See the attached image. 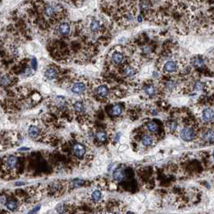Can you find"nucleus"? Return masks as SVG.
<instances>
[{
  "label": "nucleus",
  "mask_w": 214,
  "mask_h": 214,
  "mask_svg": "<svg viewBox=\"0 0 214 214\" xmlns=\"http://www.w3.org/2000/svg\"><path fill=\"white\" fill-rule=\"evenodd\" d=\"M27 14L30 23L44 30L50 29L64 21L68 16L64 7L44 1L31 2V6L27 9Z\"/></svg>",
  "instance_id": "1"
},
{
  "label": "nucleus",
  "mask_w": 214,
  "mask_h": 214,
  "mask_svg": "<svg viewBox=\"0 0 214 214\" xmlns=\"http://www.w3.org/2000/svg\"><path fill=\"white\" fill-rule=\"evenodd\" d=\"M59 83L61 84L63 88L75 95L86 97L90 94L91 83L83 77L65 74L64 78Z\"/></svg>",
  "instance_id": "2"
},
{
  "label": "nucleus",
  "mask_w": 214,
  "mask_h": 214,
  "mask_svg": "<svg viewBox=\"0 0 214 214\" xmlns=\"http://www.w3.org/2000/svg\"><path fill=\"white\" fill-rule=\"evenodd\" d=\"M70 155L74 163L80 164L86 163L90 159V151L86 144L79 141L73 142L70 146Z\"/></svg>",
  "instance_id": "3"
},
{
  "label": "nucleus",
  "mask_w": 214,
  "mask_h": 214,
  "mask_svg": "<svg viewBox=\"0 0 214 214\" xmlns=\"http://www.w3.org/2000/svg\"><path fill=\"white\" fill-rule=\"evenodd\" d=\"M1 172L2 175L13 177L19 168V158L15 155L4 156L1 162Z\"/></svg>",
  "instance_id": "4"
},
{
  "label": "nucleus",
  "mask_w": 214,
  "mask_h": 214,
  "mask_svg": "<svg viewBox=\"0 0 214 214\" xmlns=\"http://www.w3.org/2000/svg\"><path fill=\"white\" fill-rule=\"evenodd\" d=\"M51 109L58 115H66L67 114H72L70 108V101L66 97L57 96L51 98L49 101Z\"/></svg>",
  "instance_id": "5"
},
{
  "label": "nucleus",
  "mask_w": 214,
  "mask_h": 214,
  "mask_svg": "<svg viewBox=\"0 0 214 214\" xmlns=\"http://www.w3.org/2000/svg\"><path fill=\"white\" fill-rule=\"evenodd\" d=\"M72 115L76 117L78 122H85L88 118V108L83 100H69Z\"/></svg>",
  "instance_id": "6"
},
{
  "label": "nucleus",
  "mask_w": 214,
  "mask_h": 214,
  "mask_svg": "<svg viewBox=\"0 0 214 214\" xmlns=\"http://www.w3.org/2000/svg\"><path fill=\"white\" fill-rule=\"evenodd\" d=\"M27 134L31 139L37 142H44L49 140V135L46 131L40 124L38 123H31L29 125L27 128Z\"/></svg>",
  "instance_id": "7"
},
{
  "label": "nucleus",
  "mask_w": 214,
  "mask_h": 214,
  "mask_svg": "<svg viewBox=\"0 0 214 214\" xmlns=\"http://www.w3.org/2000/svg\"><path fill=\"white\" fill-rule=\"evenodd\" d=\"M108 59H109V64L111 66L120 68L127 63L126 52L120 47L114 48L109 52Z\"/></svg>",
  "instance_id": "8"
},
{
  "label": "nucleus",
  "mask_w": 214,
  "mask_h": 214,
  "mask_svg": "<svg viewBox=\"0 0 214 214\" xmlns=\"http://www.w3.org/2000/svg\"><path fill=\"white\" fill-rule=\"evenodd\" d=\"M184 68V64L179 60H176L172 57L163 60L160 71L165 75H175Z\"/></svg>",
  "instance_id": "9"
},
{
  "label": "nucleus",
  "mask_w": 214,
  "mask_h": 214,
  "mask_svg": "<svg viewBox=\"0 0 214 214\" xmlns=\"http://www.w3.org/2000/svg\"><path fill=\"white\" fill-rule=\"evenodd\" d=\"M90 94H94L98 99H107L110 96L111 90L108 83L101 81H97L91 83Z\"/></svg>",
  "instance_id": "10"
},
{
  "label": "nucleus",
  "mask_w": 214,
  "mask_h": 214,
  "mask_svg": "<svg viewBox=\"0 0 214 214\" xmlns=\"http://www.w3.org/2000/svg\"><path fill=\"white\" fill-rule=\"evenodd\" d=\"M44 76L49 81H58L60 82L65 76V74L64 69L59 65L50 64L44 69Z\"/></svg>",
  "instance_id": "11"
},
{
  "label": "nucleus",
  "mask_w": 214,
  "mask_h": 214,
  "mask_svg": "<svg viewBox=\"0 0 214 214\" xmlns=\"http://www.w3.org/2000/svg\"><path fill=\"white\" fill-rule=\"evenodd\" d=\"M18 78L12 72L0 67V86L8 88L17 83Z\"/></svg>",
  "instance_id": "12"
},
{
  "label": "nucleus",
  "mask_w": 214,
  "mask_h": 214,
  "mask_svg": "<svg viewBox=\"0 0 214 214\" xmlns=\"http://www.w3.org/2000/svg\"><path fill=\"white\" fill-rule=\"evenodd\" d=\"M119 69H120V72L122 73L123 77L127 78V79H134V77H136L137 73H138L137 66H135L134 64H131V63L127 62Z\"/></svg>",
  "instance_id": "13"
},
{
  "label": "nucleus",
  "mask_w": 214,
  "mask_h": 214,
  "mask_svg": "<svg viewBox=\"0 0 214 214\" xmlns=\"http://www.w3.org/2000/svg\"><path fill=\"white\" fill-rule=\"evenodd\" d=\"M103 29V25L101 24V22L97 19L93 18L90 19V23H89V28L88 31L90 34H98L102 31Z\"/></svg>",
  "instance_id": "14"
},
{
  "label": "nucleus",
  "mask_w": 214,
  "mask_h": 214,
  "mask_svg": "<svg viewBox=\"0 0 214 214\" xmlns=\"http://www.w3.org/2000/svg\"><path fill=\"white\" fill-rule=\"evenodd\" d=\"M144 95L148 97H153L157 94V88L154 83H145L142 86Z\"/></svg>",
  "instance_id": "15"
},
{
  "label": "nucleus",
  "mask_w": 214,
  "mask_h": 214,
  "mask_svg": "<svg viewBox=\"0 0 214 214\" xmlns=\"http://www.w3.org/2000/svg\"><path fill=\"white\" fill-rule=\"evenodd\" d=\"M195 131L193 128L188 127H185L182 129V131L180 132L181 138H183L184 141H192L193 138H195Z\"/></svg>",
  "instance_id": "16"
},
{
  "label": "nucleus",
  "mask_w": 214,
  "mask_h": 214,
  "mask_svg": "<svg viewBox=\"0 0 214 214\" xmlns=\"http://www.w3.org/2000/svg\"><path fill=\"white\" fill-rule=\"evenodd\" d=\"M202 119L208 123V122H211L214 119V109H212V108H205V109H203L202 111Z\"/></svg>",
  "instance_id": "17"
},
{
  "label": "nucleus",
  "mask_w": 214,
  "mask_h": 214,
  "mask_svg": "<svg viewBox=\"0 0 214 214\" xmlns=\"http://www.w3.org/2000/svg\"><path fill=\"white\" fill-rule=\"evenodd\" d=\"M126 170L123 167H118L114 171L113 178L116 181H123L126 178Z\"/></svg>",
  "instance_id": "18"
},
{
  "label": "nucleus",
  "mask_w": 214,
  "mask_h": 214,
  "mask_svg": "<svg viewBox=\"0 0 214 214\" xmlns=\"http://www.w3.org/2000/svg\"><path fill=\"white\" fill-rule=\"evenodd\" d=\"M123 108L120 104H115L111 107L110 110H109V114L113 117H119L123 114Z\"/></svg>",
  "instance_id": "19"
},
{
  "label": "nucleus",
  "mask_w": 214,
  "mask_h": 214,
  "mask_svg": "<svg viewBox=\"0 0 214 214\" xmlns=\"http://www.w3.org/2000/svg\"><path fill=\"white\" fill-rule=\"evenodd\" d=\"M94 138L97 142L100 143H103L107 140V134L104 131H97L94 134Z\"/></svg>",
  "instance_id": "20"
},
{
  "label": "nucleus",
  "mask_w": 214,
  "mask_h": 214,
  "mask_svg": "<svg viewBox=\"0 0 214 214\" xmlns=\"http://www.w3.org/2000/svg\"><path fill=\"white\" fill-rule=\"evenodd\" d=\"M205 83L204 82L201 81H195L194 82H193L192 84V90L193 91H202L205 89Z\"/></svg>",
  "instance_id": "21"
},
{
  "label": "nucleus",
  "mask_w": 214,
  "mask_h": 214,
  "mask_svg": "<svg viewBox=\"0 0 214 214\" xmlns=\"http://www.w3.org/2000/svg\"><path fill=\"white\" fill-rule=\"evenodd\" d=\"M204 64H205V62H204V60L203 57H194L192 60V64L193 65V67L197 68H203L204 66Z\"/></svg>",
  "instance_id": "22"
},
{
  "label": "nucleus",
  "mask_w": 214,
  "mask_h": 214,
  "mask_svg": "<svg viewBox=\"0 0 214 214\" xmlns=\"http://www.w3.org/2000/svg\"><path fill=\"white\" fill-rule=\"evenodd\" d=\"M102 198V193L100 190L96 189V190L93 191L92 193L90 194V199L93 202H99Z\"/></svg>",
  "instance_id": "23"
},
{
  "label": "nucleus",
  "mask_w": 214,
  "mask_h": 214,
  "mask_svg": "<svg viewBox=\"0 0 214 214\" xmlns=\"http://www.w3.org/2000/svg\"><path fill=\"white\" fill-rule=\"evenodd\" d=\"M204 141L207 142H210L212 143L214 142V131H208L204 134Z\"/></svg>",
  "instance_id": "24"
},
{
  "label": "nucleus",
  "mask_w": 214,
  "mask_h": 214,
  "mask_svg": "<svg viewBox=\"0 0 214 214\" xmlns=\"http://www.w3.org/2000/svg\"><path fill=\"white\" fill-rule=\"evenodd\" d=\"M153 141L154 140H153V138H152L151 136H150V135H144L142 138L141 142H142V144L143 146L149 147L151 146V145H152Z\"/></svg>",
  "instance_id": "25"
},
{
  "label": "nucleus",
  "mask_w": 214,
  "mask_h": 214,
  "mask_svg": "<svg viewBox=\"0 0 214 214\" xmlns=\"http://www.w3.org/2000/svg\"><path fill=\"white\" fill-rule=\"evenodd\" d=\"M146 127L147 129V131H149L150 132H156L159 130V126L155 122H149V123H147L146 125Z\"/></svg>",
  "instance_id": "26"
},
{
  "label": "nucleus",
  "mask_w": 214,
  "mask_h": 214,
  "mask_svg": "<svg viewBox=\"0 0 214 214\" xmlns=\"http://www.w3.org/2000/svg\"><path fill=\"white\" fill-rule=\"evenodd\" d=\"M164 86H165V89L167 91H172V90H175V88H176V82L173 80H169L165 82Z\"/></svg>",
  "instance_id": "27"
},
{
  "label": "nucleus",
  "mask_w": 214,
  "mask_h": 214,
  "mask_svg": "<svg viewBox=\"0 0 214 214\" xmlns=\"http://www.w3.org/2000/svg\"><path fill=\"white\" fill-rule=\"evenodd\" d=\"M84 184V180L80 179H75L72 180L71 182V185H72V188H78L81 187Z\"/></svg>",
  "instance_id": "28"
},
{
  "label": "nucleus",
  "mask_w": 214,
  "mask_h": 214,
  "mask_svg": "<svg viewBox=\"0 0 214 214\" xmlns=\"http://www.w3.org/2000/svg\"><path fill=\"white\" fill-rule=\"evenodd\" d=\"M167 128L171 131H174L175 129L177 128V123H175V122H170L167 124Z\"/></svg>",
  "instance_id": "29"
},
{
  "label": "nucleus",
  "mask_w": 214,
  "mask_h": 214,
  "mask_svg": "<svg viewBox=\"0 0 214 214\" xmlns=\"http://www.w3.org/2000/svg\"><path fill=\"white\" fill-rule=\"evenodd\" d=\"M31 68L34 71H35L37 69V60L35 57H33L31 60Z\"/></svg>",
  "instance_id": "30"
},
{
  "label": "nucleus",
  "mask_w": 214,
  "mask_h": 214,
  "mask_svg": "<svg viewBox=\"0 0 214 214\" xmlns=\"http://www.w3.org/2000/svg\"><path fill=\"white\" fill-rule=\"evenodd\" d=\"M40 209V205H39V206H36L35 208H34L32 210H31V212H29V213L28 214H35V213H36Z\"/></svg>",
  "instance_id": "31"
},
{
  "label": "nucleus",
  "mask_w": 214,
  "mask_h": 214,
  "mask_svg": "<svg viewBox=\"0 0 214 214\" xmlns=\"http://www.w3.org/2000/svg\"><path fill=\"white\" fill-rule=\"evenodd\" d=\"M120 134H116V138H115V141H119V138H120Z\"/></svg>",
  "instance_id": "32"
},
{
  "label": "nucleus",
  "mask_w": 214,
  "mask_h": 214,
  "mask_svg": "<svg viewBox=\"0 0 214 214\" xmlns=\"http://www.w3.org/2000/svg\"><path fill=\"white\" fill-rule=\"evenodd\" d=\"M30 148H27V147H24V148H20V151H29Z\"/></svg>",
  "instance_id": "33"
},
{
  "label": "nucleus",
  "mask_w": 214,
  "mask_h": 214,
  "mask_svg": "<svg viewBox=\"0 0 214 214\" xmlns=\"http://www.w3.org/2000/svg\"><path fill=\"white\" fill-rule=\"evenodd\" d=\"M127 214H134V212H128Z\"/></svg>",
  "instance_id": "34"
},
{
  "label": "nucleus",
  "mask_w": 214,
  "mask_h": 214,
  "mask_svg": "<svg viewBox=\"0 0 214 214\" xmlns=\"http://www.w3.org/2000/svg\"><path fill=\"white\" fill-rule=\"evenodd\" d=\"M212 157H213V160H214V151H213V152H212Z\"/></svg>",
  "instance_id": "35"
},
{
  "label": "nucleus",
  "mask_w": 214,
  "mask_h": 214,
  "mask_svg": "<svg viewBox=\"0 0 214 214\" xmlns=\"http://www.w3.org/2000/svg\"><path fill=\"white\" fill-rule=\"evenodd\" d=\"M213 2H214V0H213Z\"/></svg>",
  "instance_id": "36"
}]
</instances>
